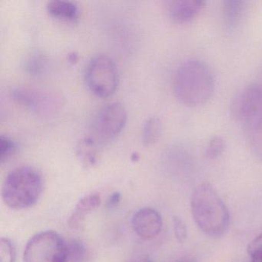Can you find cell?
Listing matches in <instances>:
<instances>
[{
  "label": "cell",
  "mask_w": 262,
  "mask_h": 262,
  "mask_svg": "<svg viewBox=\"0 0 262 262\" xmlns=\"http://www.w3.org/2000/svg\"><path fill=\"white\" fill-rule=\"evenodd\" d=\"M47 11L53 17L62 20L75 22L79 19V10L77 6L70 1L54 0L47 6Z\"/></svg>",
  "instance_id": "12"
},
{
  "label": "cell",
  "mask_w": 262,
  "mask_h": 262,
  "mask_svg": "<svg viewBox=\"0 0 262 262\" xmlns=\"http://www.w3.org/2000/svg\"><path fill=\"white\" fill-rule=\"evenodd\" d=\"M84 75L89 90L99 97H108L117 89V68L113 59L105 55L91 58L85 66Z\"/></svg>",
  "instance_id": "5"
},
{
  "label": "cell",
  "mask_w": 262,
  "mask_h": 262,
  "mask_svg": "<svg viewBox=\"0 0 262 262\" xmlns=\"http://www.w3.org/2000/svg\"><path fill=\"white\" fill-rule=\"evenodd\" d=\"M225 149V142L223 139L219 136H214L210 140L206 151L205 156L208 159H214L219 157Z\"/></svg>",
  "instance_id": "18"
},
{
  "label": "cell",
  "mask_w": 262,
  "mask_h": 262,
  "mask_svg": "<svg viewBox=\"0 0 262 262\" xmlns=\"http://www.w3.org/2000/svg\"><path fill=\"white\" fill-rule=\"evenodd\" d=\"M132 224L133 230L139 237L150 240L159 235L162 231V216L153 208H142L134 214Z\"/></svg>",
  "instance_id": "9"
},
{
  "label": "cell",
  "mask_w": 262,
  "mask_h": 262,
  "mask_svg": "<svg viewBox=\"0 0 262 262\" xmlns=\"http://www.w3.org/2000/svg\"><path fill=\"white\" fill-rule=\"evenodd\" d=\"M126 121V110L122 104H107L92 118L89 137L98 145L110 142L122 131Z\"/></svg>",
  "instance_id": "6"
},
{
  "label": "cell",
  "mask_w": 262,
  "mask_h": 262,
  "mask_svg": "<svg viewBox=\"0 0 262 262\" xmlns=\"http://www.w3.org/2000/svg\"><path fill=\"white\" fill-rule=\"evenodd\" d=\"M193 219L202 232L211 237H220L229 227L230 214L225 202L214 187L204 182L197 187L191 199Z\"/></svg>",
  "instance_id": "2"
},
{
  "label": "cell",
  "mask_w": 262,
  "mask_h": 262,
  "mask_svg": "<svg viewBox=\"0 0 262 262\" xmlns=\"http://www.w3.org/2000/svg\"><path fill=\"white\" fill-rule=\"evenodd\" d=\"M42 188V176L36 169L19 167L7 174L3 185V200L13 209H24L36 204Z\"/></svg>",
  "instance_id": "4"
},
{
  "label": "cell",
  "mask_w": 262,
  "mask_h": 262,
  "mask_svg": "<svg viewBox=\"0 0 262 262\" xmlns=\"http://www.w3.org/2000/svg\"><path fill=\"white\" fill-rule=\"evenodd\" d=\"M68 248L60 234L56 231L38 233L27 242L24 262H67Z\"/></svg>",
  "instance_id": "7"
},
{
  "label": "cell",
  "mask_w": 262,
  "mask_h": 262,
  "mask_svg": "<svg viewBox=\"0 0 262 262\" xmlns=\"http://www.w3.org/2000/svg\"><path fill=\"white\" fill-rule=\"evenodd\" d=\"M13 97L18 103L41 116H53L62 105V98L56 93L33 89H15Z\"/></svg>",
  "instance_id": "8"
},
{
  "label": "cell",
  "mask_w": 262,
  "mask_h": 262,
  "mask_svg": "<svg viewBox=\"0 0 262 262\" xmlns=\"http://www.w3.org/2000/svg\"><path fill=\"white\" fill-rule=\"evenodd\" d=\"M101 196L98 193L84 196L76 204L70 219L69 225L72 228H77L82 225L85 217L101 205Z\"/></svg>",
  "instance_id": "11"
},
{
  "label": "cell",
  "mask_w": 262,
  "mask_h": 262,
  "mask_svg": "<svg viewBox=\"0 0 262 262\" xmlns=\"http://www.w3.org/2000/svg\"><path fill=\"white\" fill-rule=\"evenodd\" d=\"M162 133V122L158 118L147 120L142 130V142L144 145H151L157 142Z\"/></svg>",
  "instance_id": "14"
},
{
  "label": "cell",
  "mask_w": 262,
  "mask_h": 262,
  "mask_svg": "<svg viewBox=\"0 0 262 262\" xmlns=\"http://www.w3.org/2000/svg\"><path fill=\"white\" fill-rule=\"evenodd\" d=\"M245 10V2L238 0H228L223 3L224 20L228 28H235L239 24Z\"/></svg>",
  "instance_id": "13"
},
{
  "label": "cell",
  "mask_w": 262,
  "mask_h": 262,
  "mask_svg": "<svg viewBox=\"0 0 262 262\" xmlns=\"http://www.w3.org/2000/svg\"><path fill=\"white\" fill-rule=\"evenodd\" d=\"M16 150V144L7 136L0 137V160L4 163L13 156Z\"/></svg>",
  "instance_id": "17"
},
{
  "label": "cell",
  "mask_w": 262,
  "mask_h": 262,
  "mask_svg": "<svg viewBox=\"0 0 262 262\" xmlns=\"http://www.w3.org/2000/svg\"><path fill=\"white\" fill-rule=\"evenodd\" d=\"M232 114L242 125L251 152L262 159V86L251 85L242 90L232 104Z\"/></svg>",
  "instance_id": "3"
},
{
  "label": "cell",
  "mask_w": 262,
  "mask_h": 262,
  "mask_svg": "<svg viewBox=\"0 0 262 262\" xmlns=\"http://www.w3.org/2000/svg\"><path fill=\"white\" fill-rule=\"evenodd\" d=\"M173 224H174V235L180 243H183L186 240L188 232L185 224L180 217L174 216L173 217Z\"/></svg>",
  "instance_id": "20"
},
{
  "label": "cell",
  "mask_w": 262,
  "mask_h": 262,
  "mask_svg": "<svg viewBox=\"0 0 262 262\" xmlns=\"http://www.w3.org/2000/svg\"><path fill=\"white\" fill-rule=\"evenodd\" d=\"M205 7L201 0H174L167 4V11L170 18L179 24L192 21Z\"/></svg>",
  "instance_id": "10"
},
{
  "label": "cell",
  "mask_w": 262,
  "mask_h": 262,
  "mask_svg": "<svg viewBox=\"0 0 262 262\" xmlns=\"http://www.w3.org/2000/svg\"><path fill=\"white\" fill-rule=\"evenodd\" d=\"M120 193H113V194L110 196V199H108V204H107V205H108V208H116V206L119 205V202H120Z\"/></svg>",
  "instance_id": "22"
},
{
  "label": "cell",
  "mask_w": 262,
  "mask_h": 262,
  "mask_svg": "<svg viewBox=\"0 0 262 262\" xmlns=\"http://www.w3.org/2000/svg\"><path fill=\"white\" fill-rule=\"evenodd\" d=\"M15 248L11 241L2 237L0 241V262H14Z\"/></svg>",
  "instance_id": "19"
},
{
  "label": "cell",
  "mask_w": 262,
  "mask_h": 262,
  "mask_svg": "<svg viewBox=\"0 0 262 262\" xmlns=\"http://www.w3.org/2000/svg\"><path fill=\"white\" fill-rule=\"evenodd\" d=\"M98 145L96 142L88 136L79 142L77 147L78 154L84 162L93 164L96 160Z\"/></svg>",
  "instance_id": "15"
},
{
  "label": "cell",
  "mask_w": 262,
  "mask_h": 262,
  "mask_svg": "<svg viewBox=\"0 0 262 262\" xmlns=\"http://www.w3.org/2000/svg\"><path fill=\"white\" fill-rule=\"evenodd\" d=\"M176 98L184 105L197 106L212 96L214 78L211 69L199 59H188L179 66L173 80Z\"/></svg>",
  "instance_id": "1"
},
{
  "label": "cell",
  "mask_w": 262,
  "mask_h": 262,
  "mask_svg": "<svg viewBox=\"0 0 262 262\" xmlns=\"http://www.w3.org/2000/svg\"><path fill=\"white\" fill-rule=\"evenodd\" d=\"M248 251L250 255L257 253H262V234H259L249 244Z\"/></svg>",
  "instance_id": "21"
},
{
  "label": "cell",
  "mask_w": 262,
  "mask_h": 262,
  "mask_svg": "<svg viewBox=\"0 0 262 262\" xmlns=\"http://www.w3.org/2000/svg\"><path fill=\"white\" fill-rule=\"evenodd\" d=\"M46 59L40 53H32L25 62V69L30 74L38 75L43 71L46 67Z\"/></svg>",
  "instance_id": "16"
}]
</instances>
